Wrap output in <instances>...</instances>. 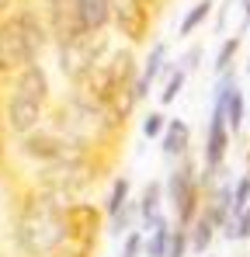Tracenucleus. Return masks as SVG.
<instances>
[{
  "instance_id": "29",
  "label": "nucleus",
  "mask_w": 250,
  "mask_h": 257,
  "mask_svg": "<svg viewBox=\"0 0 250 257\" xmlns=\"http://www.w3.org/2000/svg\"><path fill=\"white\" fill-rule=\"evenodd\" d=\"M226 14H229V0H222V4H219V14H215V32H222V28H226Z\"/></svg>"
},
{
  "instance_id": "38",
  "label": "nucleus",
  "mask_w": 250,
  "mask_h": 257,
  "mask_svg": "<svg viewBox=\"0 0 250 257\" xmlns=\"http://www.w3.org/2000/svg\"><path fill=\"white\" fill-rule=\"evenodd\" d=\"M205 257H212V254H205Z\"/></svg>"
},
{
  "instance_id": "17",
  "label": "nucleus",
  "mask_w": 250,
  "mask_h": 257,
  "mask_svg": "<svg viewBox=\"0 0 250 257\" xmlns=\"http://www.w3.org/2000/svg\"><path fill=\"white\" fill-rule=\"evenodd\" d=\"M170 222L164 215L153 222V229H146V243H143V254L146 257H167V243H170Z\"/></svg>"
},
{
  "instance_id": "35",
  "label": "nucleus",
  "mask_w": 250,
  "mask_h": 257,
  "mask_svg": "<svg viewBox=\"0 0 250 257\" xmlns=\"http://www.w3.org/2000/svg\"><path fill=\"white\" fill-rule=\"evenodd\" d=\"M0 257H18V254H0Z\"/></svg>"
},
{
  "instance_id": "30",
  "label": "nucleus",
  "mask_w": 250,
  "mask_h": 257,
  "mask_svg": "<svg viewBox=\"0 0 250 257\" xmlns=\"http://www.w3.org/2000/svg\"><path fill=\"white\" fill-rule=\"evenodd\" d=\"M56 257H94L90 250H80V247H66V250H59Z\"/></svg>"
},
{
  "instance_id": "23",
  "label": "nucleus",
  "mask_w": 250,
  "mask_h": 257,
  "mask_svg": "<svg viewBox=\"0 0 250 257\" xmlns=\"http://www.w3.org/2000/svg\"><path fill=\"white\" fill-rule=\"evenodd\" d=\"M191 254V240H188V229L174 222L170 229V243H167V257H188Z\"/></svg>"
},
{
  "instance_id": "12",
  "label": "nucleus",
  "mask_w": 250,
  "mask_h": 257,
  "mask_svg": "<svg viewBox=\"0 0 250 257\" xmlns=\"http://www.w3.org/2000/svg\"><path fill=\"white\" fill-rule=\"evenodd\" d=\"M160 153L167 160H181L191 153V125L184 118H167V128L160 136Z\"/></svg>"
},
{
  "instance_id": "8",
  "label": "nucleus",
  "mask_w": 250,
  "mask_h": 257,
  "mask_svg": "<svg viewBox=\"0 0 250 257\" xmlns=\"http://www.w3.org/2000/svg\"><path fill=\"white\" fill-rule=\"evenodd\" d=\"M111 52V42H108V32L104 35H73V39H66V42L56 45V66H59V73L70 80V87H77L87 80V73L104 59Z\"/></svg>"
},
{
  "instance_id": "16",
  "label": "nucleus",
  "mask_w": 250,
  "mask_h": 257,
  "mask_svg": "<svg viewBox=\"0 0 250 257\" xmlns=\"http://www.w3.org/2000/svg\"><path fill=\"white\" fill-rule=\"evenodd\" d=\"M215 11V0H198V4H191L188 7V14L181 18V25H177V35L181 39H188V35H195L202 25L208 21V14Z\"/></svg>"
},
{
  "instance_id": "34",
  "label": "nucleus",
  "mask_w": 250,
  "mask_h": 257,
  "mask_svg": "<svg viewBox=\"0 0 250 257\" xmlns=\"http://www.w3.org/2000/svg\"><path fill=\"white\" fill-rule=\"evenodd\" d=\"M247 174H250V150H247Z\"/></svg>"
},
{
  "instance_id": "13",
  "label": "nucleus",
  "mask_w": 250,
  "mask_h": 257,
  "mask_svg": "<svg viewBox=\"0 0 250 257\" xmlns=\"http://www.w3.org/2000/svg\"><path fill=\"white\" fill-rule=\"evenodd\" d=\"M111 28V0H80V32L104 35Z\"/></svg>"
},
{
  "instance_id": "24",
  "label": "nucleus",
  "mask_w": 250,
  "mask_h": 257,
  "mask_svg": "<svg viewBox=\"0 0 250 257\" xmlns=\"http://www.w3.org/2000/svg\"><path fill=\"white\" fill-rule=\"evenodd\" d=\"M247 205H250V174H243V177L233 181V219L243 215Z\"/></svg>"
},
{
  "instance_id": "19",
  "label": "nucleus",
  "mask_w": 250,
  "mask_h": 257,
  "mask_svg": "<svg viewBox=\"0 0 250 257\" xmlns=\"http://www.w3.org/2000/svg\"><path fill=\"white\" fill-rule=\"evenodd\" d=\"M243 118H247V94L236 84L229 90V97H226V128H229V136L243 132Z\"/></svg>"
},
{
  "instance_id": "28",
  "label": "nucleus",
  "mask_w": 250,
  "mask_h": 257,
  "mask_svg": "<svg viewBox=\"0 0 250 257\" xmlns=\"http://www.w3.org/2000/svg\"><path fill=\"white\" fill-rule=\"evenodd\" d=\"M236 240H250V205L243 209V215H236Z\"/></svg>"
},
{
  "instance_id": "9",
  "label": "nucleus",
  "mask_w": 250,
  "mask_h": 257,
  "mask_svg": "<svg viewBox=\"0 0 250 257\" xmlns=\"http://www.w3.org/2000/svg\"><path fill=\"white\" fill-rule=\"evenodd\" d=\"M160 14L146 0H111V28L125 39V45H143L153 32V21Z\"/></svg>"
},
{
  "instance_id": "37",
  "label": "nucleus",
  "mask_w": 250,
  "mask_h": 257,
  "mask_svg": "<svg viewBox=\"0 0 250 257\" xmlns=\"http://www.w3.org/2000/svg\"><path fill=\"white\" fill-rule=\"evenodd\" d=\"M240 4H247V0H240Z\"/></svg>"
},
{
  "instance_id": "5",
  "label": "nucleus",
  "mask_w": 250,
  "mask_h": 257,
  "mask_svg": "<svg viewBox=\"0 0 250 257\" xmlns=\"http://www.w3.org/2000/svg\"><path fill=\"white\" fill-rule=\"evenodd\" d=\"M52 108V80L45 73L42 63H32L25 66L18 77L7 80V94H4V122H7V132L11 139H21L28 132L45 122Z\"/></svg>"
},
{
  "instance_id": "1",
  "label": "nucleus",
  "mask_w": 250,
  "mask_h": 257,
  "mask_svg": "<svg viewBox=\"0 0 250 257\" xmlns=\"http://www.w3.org/2000/svg\"><path fill=\"white\" fill-rule=\"evenodd\" d=\"M7 240L18 257H56L70 247L66 233V205L52 202L28 184L11 188V219Z\"/></svg>"
},
{
  "instance_id": "22",
  "label": "nucleus",
  "mask_w": 250,
  "mask_h": 257,
  "mask_svg": "<svg viewBox=\"0 0 250 257\" xmlns=\"http://www.w3.org/2000/svg\"><path fill=\"white\" fill-rule=\"evenodd\" d=\"M136 222H139V205H136V198H132V202H129L115 219H108V233L122 240L125 233H132V229H136Z\"/></svg>"
},
{
  "instance_id": "3",
  "label": "nucleus",
  "mask_w": 250,
  "mask_h": 257,
  "mask_svg": "<svg viewBox=\"0 0 250 257\" xmlns=\"http://www.w3.org/2000/svg\"><path fill=\"white\" fill-rule=\"evenodd\" d=\"M111 164H115L111 153H80V157L28 171V177H21V184L35 188L42 195H49L52 202L70 209L73 202H87V195L111 174Z\"/></svg>"
},
{
  "instance_id": "18",
  "label": "nucleus",
  "mask_w": 250,
  "mask_h": 257,
  "mask_svg": "<svg viewBox=\"0 0 250 257\" xmlns=\"http://www.w3.org/2000/svg\"><path fill=\"white\" fill-rule=\"evenodd\" d=\"M188 240H191V254L205 257L212 250V240H215V226L208 222L205 215H198L191 226H188Z\"/></svg>"
},
{
  "instance_id": "26",
  "label": "nucleus",
  "mask_w": 250,
  "mask_h": 257,
  "mask_svg": "<svg viewBox=\"0 0 250 257\" xmlns=\"http://www.w3.org/2000/svg\"><path fill=\"white\" fill-rule=\"evenodd\" d=\"M164 128H167V115L164 111H150V115L143 118V136H146V139H160Z\"/></svg>"
},
{
  "instance_id": "31",
  "label": "nucleus",
  "mask_w": 250,
  "mask_h": 257,
  "mask_svg": "<svg viewBox=\"0 0 250 257\" xmlns=\"http://www.w3.org/2000/svg\"><path fill=\"white\" fill-rule=\"evenodd\" d=\"M247 28H250V0L243 4V21H240V35H243Z\"/></svg>"
},
{
  "instance_id": "4",
  "label": "nucleus",
  "mask_w": 250,
  "mask_h": 257,
  "mask_svg": "<svg viewBox=\"0 0 250 257\" xmlns=\"http://www.w3.org/2000/svg\"><path fill=\"white\" fill-rule=\"evenodd\" d=\"M49 45L52 35L42 7L35 0H18V7L0 18V80H11L25 66L42 63V52Z\"/></svg>"
},
{
  "instance_id": "27",
  "label": "nucleus",
  "mask_w": 250,
  "mask_h": 257,
  "mask_svg": "<svg viewBox=\"0 0 250 257\" xmlns=\"http://www.w3.org/2000/svg\"><path fill=\"white\" fill-rule=\"evenodd\" d=\"M202 56H205V52H202V45H191V49H188V52H184V56L177 59V66H181L184 73H191V70H195V66L202 63Z\"/></svg>"
},
{
  "instance_id": "32",
  "label": "nucleus",
  "mask_w": 250,
  "mask_h": 257,
  "mask_svg": "<svg viewBox=\"0 0 250 257\" xmlns=\"http://www.w3.org/2000/svg\"><path fill=\"white\" fill-rule=\"evenodd\" d=\"M14 7H18V0H0V18H4V14H11Z\"/></svg>"
},
{
  "instance_id": "14",
  "label": "nucleus",
  "mask_w": 250,
  "mask_h": 257,
  "mask_svg": "<svg viewBox=\"0 0 250 257\" xmlns=\"http://www.w3.org/2000/svg\"><path fill=\"white\" fill-rule=\"evenodd\" d=\"M160 202H164V184L160 181H146V188H143V195L136 198V205H139V229L146 233V229H153V222L160 219Z\"/></svg>"
},
{
  "instance_id": "39",
  "label": "nucleus",
  "mask_w": 250,
  "mask_h": 257,
  "mask_svg": "<svg viewBox=\"0 0 250 257\" xmlns=\"http://www.w3.org/2000/svg\"><path fill=\"white\" fill-rule=\"evenodd\" d=\"M240 257H243V254H240Z\"/></svg>"
},
{
  "instance_id": "33",
  "label": "nucleus",
  "mask_w": 250,
  "mask_h": 257,
  "mask_svg": "<svg viewBox=\"0 0 250 257\" xmlns=\"http://www.w3.org/2000/svg\"><path fill=\"white\" fill-rule=\"evenodd\" d=\"M146 4H150V7H153V11L160 14V11H164V4H167V0H146Z\"/></svg>"
},
{
  "instance_id": "7",
  "label": "nucleus",
  "mask_w": 250,
  "mask_h": 257,
  "mask_svg": "<svg viewBox=\"0 0 250 257\" xmlns=\"http://www.w3.org/2000/svg\"><path fill=\"white\" fill-rule=\"evenodd\" d=\"M139 80V63H136V49L132 45H118V49H111L90 73H87V80L77 84L83 94H90L94 101H108L115 90H122V87L136 84Z\"/></svg>"
},
{
  "instance_id": "2",
  "label": "nucleus",
  "mask_w": 250,
  "mask_h": 257,
  "mask_svg": "<svg viewBox=\"0 0 250 257\" xmlns=\"http://www.w3.org/2000/svg\"><path fill=\"white\" fill-rule=\"evenodd\" d=\"M52 125L59 128L73 146L90 150V153H111L118 157V146H122L125 125H118L111 118V111L94 101L90 94H83L80 87H70L45 115Z\"/></svg>"
},
{
  "instance_id": "36",
  "label": "nucleus",
  "mask_w": 250,
  "mask_h": 257,
  "mask_svg": "<svg viewBox=\"0 0 250 257\" xmlns=\"http://www.w3.org/2000/svg\"><path fill=\"white\" fill-rule=\"evenodd\" d=\"M247 73H250V59H247Z\"/></svg>"
},
{
  "instance_id": "25",
  "label": "nucleus",
  "mask_w": 250,
  "mask_h": 257,
  "mask_svg": "<svg viewBox=\"0 0 250 257\" xmlns=\"http://www.w3.org/2000/svg\"><path fill=\"white\" fill-rule=\"evenodd\" d=\"M143 243H146V233L136 226L132 233L122 236V250H118V257H143Z\"/></svg>"
},
{
  "instance_id": "20",
  "label": "nucleus",
  "mask_w": 250,
  "mask_h": 257,
  "mask_svg": "<svg viewBox=\"0 0 250 257\" xmlns=\"http://www.w3.org/2000/svg\"><path fill=\"white\" fill-rule=\"evenodd\" d=\"M184 84H188V73L177 66V63H167V73H164V84H160V104H174L177 101V94L184 90Z\"/></svg>"
},
{
  "instance_id": "15",
  "label": "nucleus",
  "mask_w": 250,
  "mask_h": 257,
  "mask_svg": "<svg viewBox=\"0 0 250 257\" xmlns=\"http://www.w3.org/2000/svg\"><path fill=\"white\" fill-rule=\"evenodd\" d=\"M129 202H132V184H129V177H122V174H118V177L111 181L108 195H104V205H101V209H104V219H115V215L122 212Z\"/></svg>"
},
{
  "instance_id": "10",
  "label": "nucleus",
  "mask_w": 250,
  "mask_h": 257,
  "mask_svg": "<svg viewBox=\"0 0 250 257\" xmlns=\"http://www.w3.org/2000/svg\"><path fill=\"white\" fill-rule=\"evenodd\" d=\"M104 209L94 205V202H73L66 209V233H70V247H80L90 250L97 247V240L104 236Z\"/></svg>"
},
{
  "instance_id": "11",
  "label": "nucleus",
  "mask_w": 250,
  "mask_h": 257,
  "mask_svg": "<svg viewBox=\"0 0 250 257\" xmlns=\"http://www.w3.org/2000/svg\"><path fill=\"white\" fill-rule=\"evenodd\" d=\"M167 42H153V49L146 52V59H143V66H139V80H136V94H139V101H146L150 97V90H153V84L157 80H164L167 73Z\"/></svg>"
},
{
  "instance_id": "6",
  "label": "nucleus",
  "mask_w": 250,
  "mask_h": 257,
  "mask_svg": "<svg viewBox=\"0 0 250 257\" xmlns=\"http://www.w3.org/2000/svg\"><path fill=\"white\" fill-rule=\"evenodd\" d=\"M198 164H195V157L188 153V157H181L170 174H167V184H164V198L170 202V209H174V222L177 226H191L198 215H202V202H205V191H202V184H198Z\"/></svg>"
},
{
  "instance_id": "21",
  "label": "nucleus",
  "mask_w": 250,
  "mask_h": 257,
  "mask_svg": "<svg viewBox=\"0 0 250 257\" xmlns=\"http://www.w3.org/2000/svg\"><path fill=\"white\" fill-rule=\"evenodd\" d=\"M240 45H243V39H240V35H229L226 42H219V49H215V59H212L215 77H222V73H229V70H233V59H236Z\"/></svg>"
}]
</instances>
